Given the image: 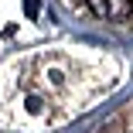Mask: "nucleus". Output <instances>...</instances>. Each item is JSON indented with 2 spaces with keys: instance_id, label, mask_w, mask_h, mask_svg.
Masks as SVG:
<instances>
[{
  "instance_id": "f03ea898",
  "label": "nucleus",
  "mask_w": 133,
  "mask_h": 133,
  "mask_svg": "<svg viewBox=\"0 0 133 133\" xmlns=\"http://www.w3.org/2000/svg\"><path fill=\"white\" fill-rule=\"evenodd\" d=\"M96 133H133V113H116L113 119H106Z\"/></svg>"
},
{
  "instance_id": "7ed1b4c3",
  "label": "nucleus",
  "mask_w": 133,
  "mask_h": 133,
  "mask_svg": "<svg viewBox=\"0 0 133 133\" xmlns=\"http://www.w3.org/2000/svg\"><path fill=\"white\" fill-rule=\"evenodd\" d=\"M24 10H28V17H38V10H41V0H24Z\"/></svg>"
},
{
  "instance_id": "f257e3e1",
  "label": "nucleus",
  "mask_w": 133,
  "mask_h": 133,
  "mask_svg": "<svg viewBox=\"0 0 133 133\" xmlns=\"http://www.w3.org/2000/svg\"><path fill=\"white\" fill-rule=\"evenodd\" d=\"M92 17L109 21V24H126L133 17V0H82Z\"/></svg>"
}]
</instances>
